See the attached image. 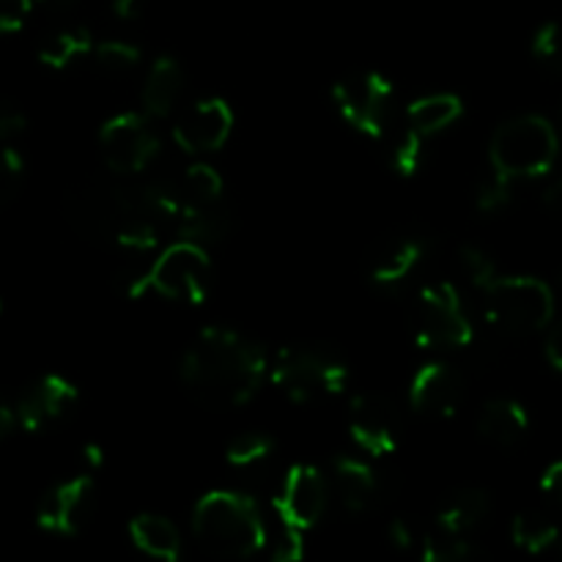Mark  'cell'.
<instances>
[{
	"instance_id": "1",
	"label": "cell",
	"mask_w": 562,
	"mask_h": 562,
	"mask_svg": "<svg viewBox=\"0 0 562 562\" xmlns=\"http://www.w3.org/2000/svg\"><path fill=\"white\" fill-rule=\"evenodd\" d=\"M187 393L212 409H236L256 398L269 371L267 351L228 327H206L181 357Z\"/></svg>"
},
{
	"instance_id": "2",
	"label": "cell",
	"mask_w": 562,
	"mask_h": 562,
	"mask_svg": "<svg viewBox=\"0 0 562 562\" xmlns=\"http://www.w3.org/2000/svg\"><path fill=\"white\" fill-rule=\"evenodd\" d=\"M192 530L201 547L220 558H252L267 543V525L258 503L231 488H217L198 499Z\"/></svg>"
},
{
	"instance_id": "3",
	"label": "cell",
	"mask_w": 562,
	"mask_h": 562,
	"mask_svg": "<svg viewBox=\"0 0 562 562\" xmlns=\"http://www.w3.org/2000/svg\"><path fill=\"white\" fill-rule=\"evenodd\" d=\"M269 376L289 401L313 404L344 393L349 384V366L327 346L294 344L274 355Z\"/></svg>"
},
{
	"instance_id": "4",
	"label": "cell",
	"mask_w": 562,
	"mask_h": 562,
	"mask_svg": "<svg viewBox=\"0 0 562 562\" xmlns=\"http://www.w3.org/2000/svg\"><path fill=\"white\" fill-rule=\"evenodd\" d=\"M558 132L543 115H516L497 126L488 143V162L508 179H536L558 162Z\"/></svg>"
},
{
	"instance_id": "5",
	"label": "cell",
	"mask_w": 562,
	"mask_h": 562,
	"mask_svg": "<svg viewBox=\"0 0 562 562\" xmlns=\"http://www.w3.org/2000/svg\"><path fill=\"white\" fill-rule=\"evenodd\" d=\"M486 318L505 335H536L554 318V294L538 278H497L486 291Z\"/></svg>"
},
{
	"instance_id": "6",
	"label": "cell",
	"mask_w": 562,
	"mask_h": 562,
	"mask_svg": "<svg viewBox=\"0 0 562 562\" xmlns=\"http://www.w3.org/2000/svg\"><path fill=\"white\" fill-rule=\"evenodd\" d=\"M212 258L206 247L192 239H179L165 247L148 263L146 272L148 291L170 302H184V305H201L212 291Z\"/></svg>"
},
{
	"instance_id": "7",
	"label": "cell",
	"mask_w": 562,
	"mask_h": 562,
	"mask_svg": "<svg viewBox=\"0 0 562 562\" xmlns=\"http://www.w3.org/2000/svg\"><path fill=\"white\" fill-rule=\"evenodd\" d=\"M412 333L423 349H464L472 344L475 329L453 283L442 280L417 291Z\"/></svg>"
},
{
	"instance_id": "8",
	"label": "cell",
	"mask_w": 562,
	"mask_h": 562,
	"mask_svg": "<svg viewBox=\"0 0 562 562\" xmlns=\"http://www.w3.org/2000/svg\"><path fill=\"white\" fill-rule=\"evenodd\" d=\"M333 102L346 124L362 135L382 140L393 121L395 88L379 71H355L335 82Z\"/></svg>"
},
{
	"instance_id": "9",
	"label": "cell",
	"mask_w": 562,
	"mask_h": 562,
	"mask_svg": "<svg viewBox=\"0 0 562 562\" xmlns=\"http://www.w3.org/2000/svg\"><path fill=\"white\" fill-rule=\"evenodd\" d=\"M99 151L113 173H143L159 154V137L143 113H119L99 130Z\"/></svg>"
},
{
	"instance_id": "10",
	"label": "cell",
	"mask_w": 562,
	"mask_h": 562,
	"mask_svg": "<svg viewBox=\"0 0 562 562\" xmlns=\"http://www.w3.org/2000/svg\"><path fill=\"white\" fill-rule=\"evenodd\" d=\"M124 209V187L99 179H86L64 198V214L71 228L88 241H115Z\"/></svg>"
},
{
	"instance_id": "11",
	"label": "cell",
	"mask_w": 562,
	"mask_h": 562,
	"mask_svg": "<svg viewBox=\"0 0 562 562\" xmlns=\"http://www.w3.org/2000/svg\"><path fill=\"white\" fill-rule=\"evenodd\" d=\"M349 431L362 453L382 459L398 450L404 423L393 401L376 393H360L349 404Z\"/></svg>"
},
{
	"instance_id": "12",
	"label": "cell",
	"mask_w": 562,
	"mask_h": 562,
	"mask_svg": "<svg viewBox=\"0 0 562 562\" xmlns=\"http://www.w3.org/2000/svg\"><path fill=\"white\" fill-rule=\"evenodd\" d=\"M329 503V486L318 467L294 464L283 475V483L274 497V510L285 527L307 532L322 521Z\"/></svg>"
},
{
	"instance_id": "13",
	"label": "cell",
	"mask_w": 562,
	"mask_h": 562,
	"mask_svg": "<svg viewBox=\"0 0 562 562\" xmlns=\"http://www.w3.org/2000/svg\"><path fill=\"white\" fill-rule=\"evenodd\" d=\"M77 401H80V393L69 379L47 373L36 379L16 401V426L31 434L49 431L75 415Z\"/></svg>"
},
{
	"instance_id": "14",
	"label": "cell",
	"mask_w": 562,
	"mask_h": 562,
	"mask_svg": "<svg viewBox=\"0 0 562 562\" xmlns=\"http://www.w3.org/2000/svg\"><path fill=\"white\" fill-rule=\"evenodd\" d=\"M93 510H97V483L88 475H77L47 492L36 510V521L53 536H77L91 521Z\"/></svg>"
},
{
	"instance_id": "15",
	"label": "cell",
	"mask_w": 562,
	"mask_h": 562,
	"mask_svg": "<svg viewBox=\"0 0 562 562\" xmlns=\"http://www.w3.org/2000/svg\"><path fill=\"white\" fill-rule=\"evenodd\" d=\"M234 132V110L225 99H201L176 119L173 140L187 154H212L228 143Z\"/></svg>"
},
{
	"instance_id": "16",
	"label": "cell",
	"mask_w": 562,
	"mask_h": 562,
	"mask_svg": "<svg viewBox=\"0 0 562 562\" xmlns=\"http://www.w3.org/2000/svg\"><path fill=\"white\" fill-rule=\"evenodd\" d=\"M409 398L420 415L434 417V420H448L459 412L461 401H464V379L448 362H426L412 376Z\"/></svg>"
},
{
	"instance_id": "17",
	"label": "cell",
	"mask_w": 562,
	"mask_h": 562,
	"mask_svg": "<svg viewBox=\"0 0 562 562\" xmlns=\"http://www.w3.org/2000/svg\"><path fill=\"white\" fill-rule=\"evenodd\" d=\"M423 258V241L406 234H384L368 247V278L379 285H395L409 278Z\"/></svg>"
},
{
	"instance_id": "18",
	"label": "cell",
	"mask_w": 562,
	"mask_h": 562,
	"mask_svg": "<svg viewBox=\"0 0 562 562\" xmlns=\"http://www.w3.org/2000/svg\"><path fill=\"white\" fill-rule=\"evenodd\" d=\"M184 93V69L173 55H159L143 82V110L148 119H168Z\"/></svg>"
},
{
	"instance_id": "19",
	"label": "cell",
	"mask_w": 562,
	"mask_h": 562,
	"mask_svg": "<svg viewBox=\"0 0 562 562\" xmlns=\"http://www.w3.org/2000/svg\"><path fill=\"white\" fill-rule=\"evenodd\" d=\"M530 431V415L514 398H494L477 415V434L497 448H514Z\"/></svg>"
},
{
	"instance_id": "20",
	"label": "cell",
	"mask_w": 562,
	"mask_h": 562,
	"mask_svg": "<svg viewBox=\"0 0 562 562\" xmlns=\"http://www.w3.org/2000/svg\"><path fill=\"white\" fill-rule=\"evenodd\" d=\"M333 481L335 494H338L344 508H349L351 514H366V510L376 503L379 481L376 472L368 467V461L340 456L333 464Z\"/></svg>"
},
{
	"instance_id": "21",
	"label": "cell",
	"mask_w": 562,
	"mask_h": 562,
	"mask_svg": "<svg viewBox=\"0 0 562 562\" xmlns=\"http://www.w3.org/2000/svg\"><path fill=\"white\" fill-rule=\"evenodd\" d=\"M492 514V497L488 492L475 486L456 488L437 510V527L442 530L456 532V536H470L475 527H481L486 521V516Z\"/></svg>"
},
{
	"instance_id": "22",
	"label": "cell",
	"mask_w": 562,
	"mask_h": 562,
	"mask_svg": "<svg viewBox=\"0 0 562 562\" xmlns=\"http://www.w3.org/2000/svg\"><path fill=\"white\" fill-rule=\"evenodd\" d=\"M464 115V102L456 93H428V97L415 99L406 110V126L428 140L439 132L450 130L456 121Z\"/></svg>"
},
{
	"instance_id": "23",
	"label": "cell",
	"mask_w": 562,
	"mask_h": 562,
	"mask_svg": "<svg viewBox=\"0 0 562 562\" xmlns=\"http://www.w3.org/2000/svg\"><path fill=\"white\" fill-rule=\"evenodd\" d=\"M130 538L143 554L165 562L181 558V536L170 519L159 514H140L130 521Z\"/></svg>"
},
{
	"instance_id": "24",
	"label": "cell",
	"mask_w": 562,
	"mask_h": 562,
	"mask_svg": "<svg viewBox=\"0 0 562 562\" xmlns=\"http://www.w3.org/2000/svg\"><path fill=\"white\" fill-rule=\"evenodd\" d=\"M93 38L86 27H60L38 44V60L49 69H66L75 60L91 58Z\"/></svg>"
},
{
	"instance_id": "25",
	"label": "cell",
	"mask_w": 562,
	"mask_h": 562,
	"mask_svg": "<svg viewBox=\"0 0 562 562\" xmlns=\"http://www.w3.org/2000/svg\"><path fill=\"white\" fill-rule=\"evenodd\" d=\"M510 538L525 552L541 554L560 541V527L543 510H521V514H516L514 525H510Z\"/></svg>"
},
{
	"instance_id": "26",
	"label": "cell",
	"mask_w": 562,
	"mask_h": 562,
	"mask_svg": "<svg viewBox=\"0 0 562 562\" xmlns=\"http://www.w3.org/2000/svg\"><path fill=\"white\" fill-rule=\"evenodd\" d=\"M272 453H274L272 437H267V434L261 431H250V434H239V437L228 445V450H225V461H228V467H234V470L252 472V470H261V467L272 459Z\"/></svg>"
},
{
	"instance_id": "27",
	"label": "cell",
	"mask_w": 562,
	"mask_h": 562,
	"mask_svg": "<svg viewBox=\"0 0 562 562\" xmlns=\"http://www.w3.org/2000/svg\"><path fill=\"white\" fill-rule=\"evenodd\" d=\"M417 552L426 562H461L470 558L472 547L467 536H456V532L437 527L434 532H423Z\"/></svg>"
},
{
	"instance_id": "28",
	"label": "cell",
	"mask_w": 562,
	"mask_h": 562,
	"mask_svg": "<svg viewBox=\"0 0 562 562\" xmlns=\"http://www.w3.org/2000/svg\"><path fill=\"white\" fill-rule=\"evenodd\" d=\"M532 58L549 75H562V25L560 22H543L532 36Z\"/></svg>"
},
{
	"instance_id": "29",
	"label": "cell",
	"mask_w": 562,
	"mask_h": 562,
	"mask_svg": "<svg viewBox=\"0 0 562 562\" xmlns=\"http://www.w3.org/2000/svg\"><path fill=\"white\" fill-rule=\"evenodd\" d=\"M423 137L417 132H412L409 126L395 135L393 146H390V162L398 170L401 176H415L423 168V159H426V146H423Z\"/></svg>"
},
{
	"instance_id": "30",
	"label": "cell",
	"mask_w": 562,
	"mask_h": 562,
	"mask_svg": "<svg viewBox=\"0 0 562 562\" xmlns=\"http://www.w3.org/2000/svg\"><path fill=\"white\" fill-rule=\"evenodd\" d=\"M91 58L97 60V66H102L104 71H130L140 64V49L130 42H121V38H108V42H93Z\"/></svg>"
},
{
	"instance_id": "31",
	"label": "cell",
	"mask_w": 562,
	"mask_h": 562,
	"mask_svg": "<svg viewBox=\"0 0 562 562\" xmlns=\"http://www.w3.org/2000/svg\"><path fill=\"white\" fill-rule=\"evenodd\" d=\"M510 198H514V179H508V176H503L494 168L492 173L481 181V187H477L475 192L477 209L486 214L503 212V209L510 203Z\"/></svg>"
},
{
	"instance_id": "32",
	"label": "cell",
	"mask_w": 562,
	"mask_h": 562,
	"mask_svg": "<svg viewBox=\"0 0 562 562\" xmlns=\"http://www.w3.org/2000/svg\"><path fill=\"white\" fill-rule=\"evenodd\" d=\"M25 181V159L14 148H0V206H9Z\"/></svg>"
},
{
	"instance_id": "33",
	"label": "cell",
	"mask_w": 562,
	"mask_h": 562,
	"mask_svg": "<svg viewBox=\"0 0 562 562\" xmlns=\"http://www.w3.org/2000/svg\"><path fill=\"white\" fill-rule=\"evenodd\" d=\"M461 272H464L467 280L481 291H486L488 285L499 278L497 263L488 258V252H483L481 247H472V245L461 247Z\"/></svg>"
},
{
	"instance_id": "34",
	"label": "cell",
	"mask_w": 562,
	"mask_h": 562,
	"mask_svg": "<svg viewBox=\"0 0 562 562\" xmlns=\"http://www.w3.org/2000/svg\"><path fill=\"white\" fill-rule=\"evenodd\" d=\"M33 0H0V33H16L27 22Z\"/></svg>"
},
{
	"instance_id": "35",
	"label": "cell",
	"mask_w": 562,
	"mask_h": 562,
	"mask_svg": "<svg viewBox=\"0 0 562 562\" xmlns=\"http://www.w3.org/2000/svg\"><path fill=\"white\" fill-rule=\"evenodd\" d=\"M27 126V115L22 108L11 99L0 97V140H11V137L22 135Z\"/></svg>"
},
{
	"instance_id": "36",
	"label": "cell",
	"mask_w": 562,
	"mask_h": 562,
	"mask_svg": "<svg viewBox=\"0 0 562 562\" xmlns=\"http://www.w3.org/2000/svg\"><path fill=\"white\" fill-rule=\"evenodd\" d=\"M305 532L294 530V527H285L280 532L278 543H274V560L280 562H296L305 558Z\"/></svg>"
},
{
	"instance_id": "37",
	"label": "cell",
	"mask_w": 562,
	"mask_h": 562,
	"mask_svg": "<svg viewBox=\"0 0 562 562\" xmlns=\"http://www.w3.org/2000/svg\"><path fill=\"white\" fill-rule=\"evenodd\" d=\"M420 538L423 532L417 530L415 521L395 519L393 525H390V541H393V547L404 549V552H412V549L420 547Z\"/></svg>"
},
{
	"instance_id": "38",
	"label": "cell",
	"mask_w": 562,
	"mask_h": 562,
	"mask_svg": "<svg viewBox=\"0 0 562 562\" xmlns=\"http://www.w3.org/2000/svg\"><path fill=\"white\" fill-rule=\"evenodd\" d=\"M541 492L554 508L562 510V461H558V464H552L547 472H543Z\"/></svg>"
},
{
	"instance_id": "39",
	"label": "cell",
	"mask_w": 562,
	"mask_h": 562,
	"mask_svg": "<svg viewBox=\"0 0 562 562\" xmlns=\"http://www.w3.org/2000/svg\"><path fill=\"white\" fill-rule=\"evenodd\" d=\"M547 360L554 371L562 373V318L547 335Z\"/></svg>"
},
{
	"instance_id": "40",
	"label": "cell",
	"mask_w": 562,
	"mask_h": 562,
	"mask_svg": "<svg viewBox=\"0 0 562 562\" xmlns=\"http://www.w3.org/2000/svg\"><path fill=\"white\" fill-rule=\"evenodd\" d=\"M14 428H16V409L3 398V395H0V439L9 437Z\"/></svg>"
},
{
	"instance_id": "41",
	"label": "cell",
	"mask_w": 562,
	"mask_h": 562,
	"mask_svg": "<svg viewBox=\"0 0 562 562\" xmlns=\"http://www.w3.org/2000/svg\"><path fill=\"white\" fill-rule=\"evenodd\" d=\"M77 0H33V9H42L44 14H69Z\"/></svg>"
},
{
	"instance_id": "42",
	"label": "cell",
	"mask_w": 562,
	"mask_h": 562,
	"mask_svg": "<svg viewBox=\"0 0 562 562\" xmlns=\"http://www.w3.org/2000/svg\"><path fill=\"white\" fill-rule=\"evenodd\" d=\"M543 203H547V209L552 214H558V217H562V176L558 181H554L552 187L547 190V195H543Z\"/></svg>"
},
{
	"instance_id": "43",
	"label": "cell",
	"mask_w": 562,
	"mask_h": 562,
	"mask_svg": "<svg viewBox=\"0 0 562 562\" xmlns=\"http://www.w3.org/2000/svg\"><path fill=\"white\" fill-rule=\"evenodd\" d=\"M113 9L121 20H132V16L140 14L143 0H113Z\"/></svg>"
},
{
	"instance_id": "44",
	"label": "cell",
	"mask_w": 562,
	"mask_h": 562,
	"mask_svg": "<svg viewBox=\"0 0 562 562\" xmlns=\"http://www.w3.org/2000/svg\"><path fill=\"white\" fill-rule=\"evenodd\" d=\"M86 459L91 461V467H102L104 464V453L99 445H86Z\"/></svg>"
},
{
	"instance_id": "45",
	"label": "cell",
	"mask_w": 562,
	"mask_h": 562,
	"mask_svg": "<svg viewBox=\"0 0 562 562\" xmlns=\"http://www.w3.org/2000/svg\"><path fill=\"white\" fill-rule=\"evenodd\" d=\"M558 543H560V552H562V536H560V541H558Z\"/></svg>"
},
{
	"instance_id": "46",
	"label": "cell",
	"mask_w": 562,
	"mask_h": 562,
	"mask_svg": "<svg viewBox=\"0 0 562 562\" xmlns=\"http://www.w3.org/2000/svg\"><path fill=\"white\" fill-rule=\"evenodd\" d=\"M560 283H562V272H560Z\"/></svg>"
},
{
	"instance_id": "47",
	"label": "cell",
	"mask_w": 562,
	"mask_h": 562,
	"mask_svg": "<svg viewBox=\"0 0 562 562\" xmlns=\"http://www.w3.org/2000/svg\"><path fill=\"white\" fill-rule=\"evenodd\" d=\"M560 115H562V110H560Z\"/></svg>"
}]
</instances>
